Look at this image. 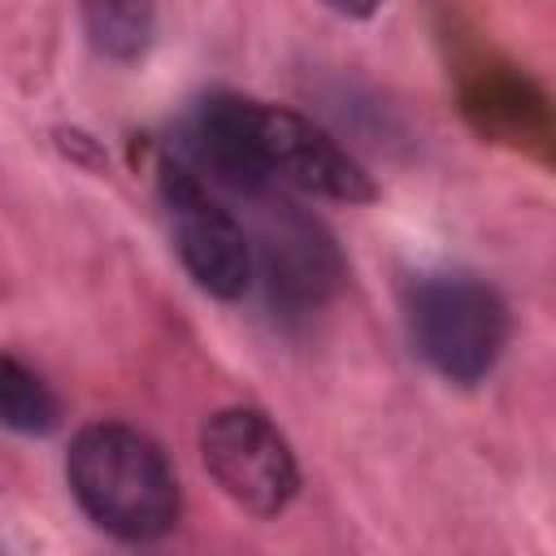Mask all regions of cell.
Returning a JSON list of instances; mask_svg holds the SVG:
<instances>
[{"instance_id": "obj_1", "label": "cell", "mask_w": 556, "mask_h": 556, "mask_svg": "<svg viewBox=\"0 0 556 556\" xmlns=\"http://www.w3.org/2000/svg\"><path fill=\"white\" fill-rule=\"evenodd\" d=\"M65 478L78 508L126 543H152L178 526L182 491L165 452L122 421H91L74 434Z\"/></svg>"}, {"instance_id": "obj_2", "label": "cell", "mask_w": 556, "mask_h": 556, "mask_svg": "<svg viewBox=\"0 0 556 556\" xmlns=\"http://www.w3.org/2000/svg\"><path fill=\"white\" fill-rule=\"evenodd\" d=\"M408 339L439 378L473 387L508 343V308L482 278L434 274L408 291Z\"/></svg>"}, {"instance_id": "obj_3", "label": "cell", "mask_w": 556, "mask_h": 556, "mask_svg": "<svg viewBox=\"0 0 556 556\" xmlns=\"http://www.w3.org/2000/svg\"><path fill=\"white\" fill-rule=\"evenodd\" d=\"M200 456L213 482L252 517H278L300 491L291 443L261 408H217L200 430Z\"/></svg>"}, {"instance_id": "obj_4", "label": "cell", "mask_w": 556, "mask_h": 556, "mask_svg": "<svg viewBox=\"0 0 556 556\" xmlns=\"http://www.w3.org/2000/svg\"><path fill=\"white\" fill-rule=\"evenodd\" d=\"M161 200L169 213V235L182 256V269L213 300H239L252 282V239L243 222L182 165H169L161 178Z\"/></svg>"}, {"instance_id": "obj_5", "label": "cell", "mask_w": 556, "mask_h": 556, "mask_svg": "<svg viewBox=\"0 0 556 556\" xmlns=\"http://www.w3.org/2000/svg\"><path fill=\"white\" fill-rule=\"evenodd\" d=\"M248 135L269 182H291L339 204H369L378 195L365 165L295 109L248 100Z\"/></svg>"}, {"instance_id": "obj_6", "label": "cell", "mask_w": 556, "mask_h": 556, "mask_svg": "<svg viewBox=\"0 0 556 556\" xmlns=\"http://www.w3.org/2000/svg\"><path fill=\"white\" fill-rule=\"evenodd\" d=\"M261 252V274L269 295L282 308H317L343 282V256L330 230L308 217L291 200H269L261 208V235L252 256Z\"/></svg>"}, {"instance_id": "obj_7", "label": "cell", "mask_w": 556, "mask_h": 556, "mask_svg": "<svg viewBox=\"0 0 556 556\" xmlns=\"http://www.w3.org/2000/svg\"><path fill=\"white\" fill-rule=\"evenodd\" d=\"M460 109L473 122L478 135L513 143V148H547L552 122H547V100L543 91L517 74L513 65H478L460 83Z\"/></svg>"}, {"instance_id": "obj_8", "label": "cell", "mask_w": 556, "mask_h": 556, "mask_svg": "<svg viewBox=\"0 0 556 556\" xmlns=\"http://www.w3.org/2000/svg\"><path fill=\"white\" fill-rule=\"evenodd\" d=\"M191 152L208 169L213 182L239 191V195H265L274 182L265 178L252 135H248V96L217 91L208 96L191 117Z\"/></svg>"}, {"instance_id": "obj_9", "label": "cell", "mask_w": 556, "mask_h": 556, "mask_svg": "<svg viewBox=\"0 0 556 556\" xmlns=\"http://www.w3.org/2000/svg\"><path fill=\"white\" fill-rule=\"evenodd\" d=\"M61 421V404L52 387L26 369L17 356L0 352V426L17 434H48Z\"/></svg>"}, {"instance_id": "obj_10", "label": "cell", "mask_w": 556, "mask_h": 556, "mask_svg": "<svg viewBox=\"0 0 556 556\" xmlns=\"http://www.w3.org/2000/svg\"><path fill=\"white\" fill-rule=\"evenodd\" d=\"M91 43L113 61H135L152 43V0H83Z\"/></svg>"}, {"instance_id": "obj_11", "label": "cell", "mask_w": 556, "mask_h": 556, "mask_svg": "<svg viewBox=\"0 0 556 556\" xmlns=\"http://www.w3.org/2000/svg\"><path fill=\"white\" fill-rule=\"evenodd\" d=\"M321 4L334 9V13H343V17H369V13H378L382 0H321Z\"/></svg>"}]
</instances>
